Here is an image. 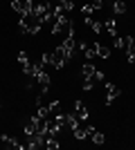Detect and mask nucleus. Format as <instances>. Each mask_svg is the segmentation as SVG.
Returning a JSON list of instances; mask_svg holds the SVG:
<instances>
[{"instance_id":"f257e3e1","label":"nucleus","mask_w":135,"mask_h":150,"mask_svg":"<svg viewBox=\"0 0 135 150\" xmlns=\"http://www.w3.org/2000/svg\"><path fill=\"white\" fill-rule=\"evenodd\" d=\"M41 27H43V20L34 11H27L18 18V31L20 34H39Z\"/></svg>"},{"instance_id":"f03ea898","label":"nucleus","mask_w":135,"mask_h":150,"mask_svg":"<svg viewBox=\"0 0 135 150\" xmlns=\"http://www.w3.org/2000/svg\"><path fill=\"white\" fill-rule=\"evenodd\" d=\"M65 63H68V58H65V52H63V47L59 45L56 50L52 52V67H54V69H61Z\"/></svg>"},{"instance_id":"7ed1b4c3","label":"nucleus","mask_w":135,"mask_h":150,"mask_svg":"<svg viewBox=\"0 0 135 150\" xmlns=\"http://www.w3.org/2000/svg\"><path fill=\"white\" fill-rule=\"evenodd\" d=\"M11 2V9L16 13H27V11H32V0H9Z\"/></svg>"},{"instance_id":"20e7f679","label":"nucleus","mask_w":135,"mask_h":150,"mask_svg":"<svg viewBox=\"0 0 135 150\" xmlns=\"http://www.w3.org/2000/svg\"><path fill=\"white\" fill-rule=\"evenodd\" d=\"M74 114H77V119L81 121V123H86V121L90 119V112H88V108H86L84 101H74Z\"/></svg>"},{"instance_id":"39448f33","label":"nucleus","mask_w":135,"mask_h":150,"mask_svg":"<svg viewBox=\"0 0 135 150\" xmlns=\"http://www.w3.org/2000/svg\"><path fill=\"white\" fill-rule=\"evenodd\" d=\"M122 94V90L117 88L115 83H106V105H113V101Z\"/></svg>"},{"instance_id":"423d86ee","label":"nucleus","mask_w":135,"mask_h":150,"mask_svg":"<svg viewBox=\"0 0 135 150\" xmlns=\"http://www.w3.org/2000/svg\"><path fill=\"white\" fill-rule=\"evenodd\" d=\"M61 47H63V52H65V58L70 61V58L74 56V50H77V43H74V36H65V40L61 43Z\"/></svg>"},{"instance_id":"0eeeda50","label":"nucleus","mask_w":135,"mask_h":150,"mask_svg":"<svg viewBox=\"0 0 135 150\" xmlns=\"http://www.w3.org/2000/svg\"><path fill=\"white\" fill-rule=\"evenodd\" d=\"M59 117H61V123H63V125H68L70 130H74V128H77V125L81 123V121L77 119V114H74V112H68V114H59Z\"/></svg>"},{"instance_id":"6e6552de","label":"nucleus","mask_w":135,"mask_h":150,"mask_svg":"<svg viewBox=\"0 0 135 150\" xmlns=\"http://www.w3.org/2000/svg\"><path fill=\"white\" fill-rule=\"evenodd\" d=\"M84 25H88L95 34H101V31H104V20H95V18H90V16L84 18Z\"/></svg>"},{"instance_id":"1a4fd4ad","label":"nucleus","mask_w":135,"mask_h":150,"mask_svg":"<svg viewBox=\"0 0 135 150\" xmlns=\"http://www.w3.org/2000/svg\"><path fill=\"white\" fill-rule=\"evenodd\" d=\"M0 141H2V144H5L7 148H16V150H23V148H27V146L18 144V141H16L14 137H9V134H2V137H0Z\"/></svg>"},{"instance_id":"9d476101","label":"nucleus","mask_w":135,"mask_h":150,"mask_svg":"<svg viewBox=\"0 0 135 150\" xmlns=\"http://www.w3.org/2000/svg\"><path fill=\"white\" fill-rule=\"evenodd\" d=\"M18 65H20V69H23V74H27V72H29L32 63H29V56H27V52H20V54H18Z\"/></svg>"},{"instance_id":"9b49d317","label":"nucleus","mask_w":135,"mask_h":150,"mask_svg":"<svg viewBox=\"0 0 135 150\" xmlns=\"http://www.w3.org/2000/svg\"><path fill=\"white\" fill-rule=\"evenodd\" d=\"M95 72H97V67H95V65H92L90 61H86V63H84V67H81L84 81H86V79H92V76H95Z\"/></svg>"},{"instance_id":"f8f14e48","label":"nucleus","mask_w":135,"mask_h":150,"mask_svg":"<svg viewBox=\"0 0 135 150\" xmlns=\"http://www.w3.org/2000/svg\"><path fill=\"white\" fill-rule=\"evenodd\" d=\"M113 11H115L117 16L126 13V0H113Z\"/></svg>"},{"instance_id":"ddd939ff","label":"nucleus","mask_w":135,"mask_h":150,"mask_svg":"<svg viewBox=\"0 0 135 150\" xmlns=\"http://www.w3.org/2000/svg\"><path fill=\"white\" fill-rule=\"evenodd\" d=\"M104 27H106V31H108L110 36H117V25H115V18H106V20H104Z\"/></svg>"},{"instance_id":"4468645a","label":"nucleus","mask_w":135,"mask_h":150,"mask_svg":"<svg viewBox=\"0 0 135 150\" xmlns=\"http://www.w3.org/2000/svg\"><path fill=\"white\" fill-rule=\"evenodd\" d=\"M36 83H39L41 88H50L52 79H50V74H47V72H45V69H43V72H41V74H39V79H36Z\"/></svg>"},{"instance_id":"2eb2a0df","label":"nucleus","mask_w":135,"mask_h":150,"mask_svg":"<svg viewBox=\"0 0 135 150\" xmlns=\"http://www.w3.org/2000/svg\"><path fill=\"white\" fill-rule=\"evenodd\" d=\"M90 139H92V144H97V146H101L104 141H106V137H104V132H99L97 128H95L92 132H90Z\"/></svg>"},{"instance_id":"dca6fc26","label":"nucleus","mask_w":135,"mask_h":150,"mask_svg":"<svg viewBox=\"0 0 135 150\" xmlns=\"http://www.w3.org/2000/svg\"><path fill=\"white\" fill-rule=\"evenodd\" d=\"M59 146H61V144H59V139L52 137V134H47V139H45V148H47V150H56Z\"/></svg>"},{"instance_id":"f3484780","label":"nucleus","mask_w":135,"mask_h":150,"mask_svg":"<svg viewBox=\"0 0 135 150\" xmlns=\"http://www.w3.org/2000/svg\"><path fill=\"white\" fill-rule=\"evenodd\" d=\"M97 56H101V58H108V56H110V47H108V45H101V43H97Z\"/></svg>"},{"instance_id":"a211bd4d","label":"nucleus","mask_w":135,"mask_h":150,"mask_svg":"<svg viewBox=\"0 0 135 150\" xmlns=\"http://www.w3.org/2000/svg\"><path fill=\"white\" fill-rule=\"evenodd\" d=\"M72 134H74V139H79V141H81V139H86V137H88V134H86V128H84V123H79L77 128L72 130Z\"/></svg>"},{"instance_id":"6ab92c4d","label":"nucleus","mask_w":135,"mask_h":150,"mask_svg":"<svg viewBox=\"0 0 135 150\" xmlns=\"http://www.w3.org/2000/svg\"><path fill=\"white\" fill-rule=\"evenodd\" d=\"M81 13H84V16H92V13H95V7L90 5V2H86V5L81 7Z\"/></svg>"},{"instance_id":"aec40b11","label":"nucleus","mask_w":135,"mask_h":150,"mask_svg":"<svg viewBox=\"0 0 135 150\" xmlns=\"http://www.w3.org/2000/svg\"><path fill=\"white\" fill-rule=\"evenodd\" d=\"M90 5L95 7V11H99V9H104V0H92Z\"/></svg>"},{"instance_id":"412c9836","label":"nucleus","mask_w":135,"mask_h":150,"mask_svg":"<svg viewBox=\"0 0 135 150\" xmlns=\"http://www.w3.org/2000/svg\"><path fill=\"white\" fill-rule=\"evenodd\" d=\"M129 63H133V65H135V54H133V56L129 58Z\"/></svg>"}]
</instances>
